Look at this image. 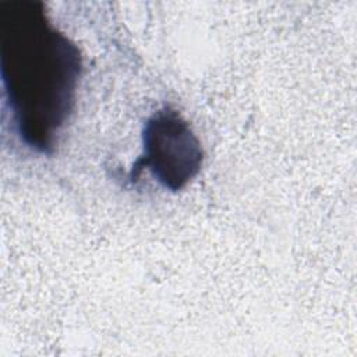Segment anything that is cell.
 Listing matches in <instances>:
<instances>
[{"mask_svg":"<svg viewBox=\"0 0 357 357\" xmlns=\"http://www.w3.org/2000/svg\"><path fill=\"white\" fill-rule=\"evenodd\" d=\"M0 70L18 138L53 153L75 105L82 59L42 1H0Z\"/></svg>","mask_w":357,"mask_h":357,"instance_id":"1","label":"cell"},{"mask_svg":"<svg viewBox=\"0 0 357 357\" xmlns=\"http://www.w3.org/2000/svg\"><path fill=\"white\" fill-rule=\"evenodd\" d=\"M204 151L188 123L173 109L155 112L142 128V152L134 170L146 169L165 188L177 191L199 172Z\"/></svg>","mask_w":357,"mask_h":357,"instance_id":"2","label":"cell"}]
</instances>
